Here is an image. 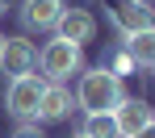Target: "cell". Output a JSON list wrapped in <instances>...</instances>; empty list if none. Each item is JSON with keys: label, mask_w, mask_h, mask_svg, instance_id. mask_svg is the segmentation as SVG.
Returning <instances> with one entry per match:
<instances>
[{"label": "cell", "mask_w": 155, "mask_h": 138, "mask_svg": "<svg viewBox=\"0 0 155 138\" xmlns=\"http://www.w3.org/2000/svg\"><path fill=\"white\" fill-rule=\"evenodd\" d=\"M4 13H8V0H0V17H4Z\"/></svg>", "instance_id": "15"}, {"label": "cell", "mask_w": 155, "mask_h": 138, "mask_svg": "<svg viewBox=\"0 0 155 138\" xmlns=\"http://www.w3.org/2000/svg\"><path fill=\"white\" fill-rule=\"evenodd\" d=\"M84 138H117V126H113V113H84Z\"/></svg>", "instance_id": "11"}, {"label": "cell", "mask_w": 155, "mask_h": 138, "mask_svg": "<svg viewBox=\"0 0 155 138\" xmlns=\"http://www.w3.org/2000/svg\"><path fill=\"white\" fill-rule=\"evenodd\" d=\"M38 71L46 84H63L84 71V46L67 42V38H51L42 50H38Z\"/></svg>", "instance_id": "2"}, {"label": "cell", "mask_w": 155, "mask_h": 138, "mask_svg": "<svg viewBox=\"0 0 155 138\" xmlns=\"http://www.w3.org/2000/svg\"><path fill=\"white\" fill-rule=\"evenodd\" d=\"M34 67H38L34 42H25V38H4V46H0V71H4L8 80H17V75H29Z\"/></svg>", "instance_id": "5"}, {"label": "cell", "mask_w": 155, "mask_h": 138, "mask_svg": "<svg viewBox=\"0 0 155 138\" xmlns=\"http://www.w3.org/2000/svg\"><path fill=\"white\" fill-rule=\"evenodd\" d=\"M59 34L54 38H67V42H76V46H84V42H92L97 38V17L88 13V8H63V17H59Z\"/></svg>", "instance_id": "8"}, {"label": "cell", "mask_w": 155, "mask_h": 138, "mask_svg": "<svg viewBox=\"0 0 155 138\" xmlns=\"http://www.w3.org/2000/svg\"><path fill=\"white\" fill-rule=\"evenodd\" d=\"M13 138H46V134L38 130V121H25V126H17V130H13Z\"/></svg>", "instance_id": "13"}, {"label": "cell", "mask_w": 155, "mask_h": 138, "mask_svg": "<svg viewBox=\"0 0 155 138\" xmlns=\"http://www.w3.org/2000/svg\"><path fill=\"white\" fill-rule=\"evenodd\" d=\"M130 138H155V117L147 121V126H143V130H138V134H130Z\"/></svg>", "instance_id": "14"}, {"label": "cell", "mask_w": 155, "mask_h": 138, "mask_svg": "<svg viewBox=\"0 0 155 138\" xmlns=\"http://www.w3.org/2000/svg\"><path fill=\"white\" fill-rule=\"evenodd\" d=\"M109 71H113V75H126V71H134V59H130L126 50H122V55L113 59V67H109Z\"/></svg>", "instance_id": "12"}, {"label": "cell", "mask_w": 155, "mask_h": 138, "mask_svg": "<svg viewBox=\"0 0 155 138\" xmlns=\"http://www.w3.org/2000/svg\"><path fill=\"white\" fill-rule=\"evenodd\" d=\"M63 8H67V0H21L17 17H21L25 29H54Z\"/></svg>", "instance_id": "6"}, {"label": "cell", "mask_w": 155, "mask_h": 138, "mask_svg": "<svg viewBox=\"0 0 155 138\" xmlns=\"http://www.w3.org/2000/svg\"><path fill=\"white\" fill-rule=\"evenodd\" d=\"M126 55L134 59V67H151V63H155V25L130 34V38H126Z\"/></svg>", "instance_id": "10"}, {"label": "cell", "mask_w": 155, "mask_h": 138, "mask_svg": "<svg viewBox=\"0 0 155 138\" xmlns=\"http://www.w3.org/2000/svg\"><path fill=\"white\" fill-rule=\"evenodd\" d=\"M122 75H113L109 67H88L80 71V84H76V109L84 113H113L117 101H122Z\"/></svg>", "instance_id": "1"}, {"label": "cell", "mask_w": 155, "mask_h": 138, "mask_svg": "<svg viewBox=\"0 0 155 138\" xmlns=\"http://www.w3.org/2000/svg\"><path fill=\"white\" fill-rule=\"evenodd\" d=\"M109 21L117 25L122 38H130V34H138V29H151L155 25V8L147 4V0H117V4L109 8Z\"/></svg>", "instance_id": "4"}, {"label": "cell", "mask_w": 155, "mask_h": 138, "mask_svg": "<svg viewBox=\"0 0 155 138\" xmlns=\"http://www.w3.org/2000/svg\"><path fill=\"white\" fill-rule=\"evenodd\" d=\"M155 113L147 101H138V96H122L117 101V109H113V126H117V138H130V134H138L147 121H151Z\"/></svg>", "instance_id": "7"}, {"label": "cell", "mask_w": 155, "mask_h": 138, "mask_svg": "<svg viewBox=\"0 0 155 138\" xmlns=\"http://www.w3.org/2000/svg\"><path fill=\"white\" fill-rule=\"evenodd\" d=\"M151 67H155V63H151Z\"/></svg>", "instance_id": "18"}, {"label": "cell", "mask_w": 155, "mask_h": 138, "mask_svg": "<svg viewBox=\"0 0 155 138\" xmlns=\"http://www.w3.org/2000/svg\"><path fill=\"white\" fill-rule=\"evenodd\" d=\"M76 109V101H71V92H67V84H46V92H42V101H38V121H63L67 113Z\"/></svg>", "instance_id": "9"}, {"label": "cell", "mask_w": 155, "mask_h": 138, "mask_svg": "<svg viewBox=\"0 0 155 138\" xmlns=\"http://www.w3.org/2000/svg\"><path fill=\"white\" fill-rule=\"evenodd\" d=\"M0 46H4V34H0Z\"/></svg>", "instance_id": "16"}, {"label": "cell", "mask_w": 155, "mask_h": 138, "mask_svg": "<svg viewBox=\"0 0 155 138\" xmlns=\"http://www.w3.org/2000/svg\"><path fill=\"white\" fill-rule=\"evenodd\" d=\"M42 92H46V80L29 71V75H17V80H8L4 105H8V113H13V117L29 121V117L38 113V101H42Z\"/></svg>", "instance_id": "3"}, {"label": "cell", "mask_w": 155, "mask_h": 138, "mask_svg": "<svg viewBox=\"0 0 155 138\" xmlns=\"http://www.w3.org/2000/svg\"><path fill=\"white\" fill-rule=\"evenodd\" d=\"M71 138H84V134H71Z\"/></svg>", "instance_id": "17"}]
</instances>
